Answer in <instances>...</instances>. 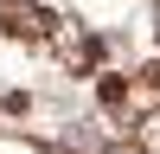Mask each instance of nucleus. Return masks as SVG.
<instances>
[{
	"mask_svg": "<svg viewBox=\"0 0 160 154\" xmlns=\"http://www.w3.org/2000/svg\"><path fill=\"white\" fill-rule=\"evenodd\" d=\"M96 154H148V148H135V141H115V148H96Z\"/></svg>",
	"mask_w": 160,
	"mask_h": 154,
	"instance_id": "nucleus-1",
	"label": "nucleus"
},
{
	"mask_svg": "<svg viewBox=\"0 0 160 154\" xmlns=\"http://www.w3.org/2000/svg\"><path fill=\"white\" fill-rule=\"evenodd\" d=\"M148 128H154V135L141 141V148H148V154H160V122H148Z\"/></svg>",
	"mask_w": 160,
	"mask_h": 154,
	"instance_id": "nucleus-2",
	"label": "nucleus"
}]
</instances>
